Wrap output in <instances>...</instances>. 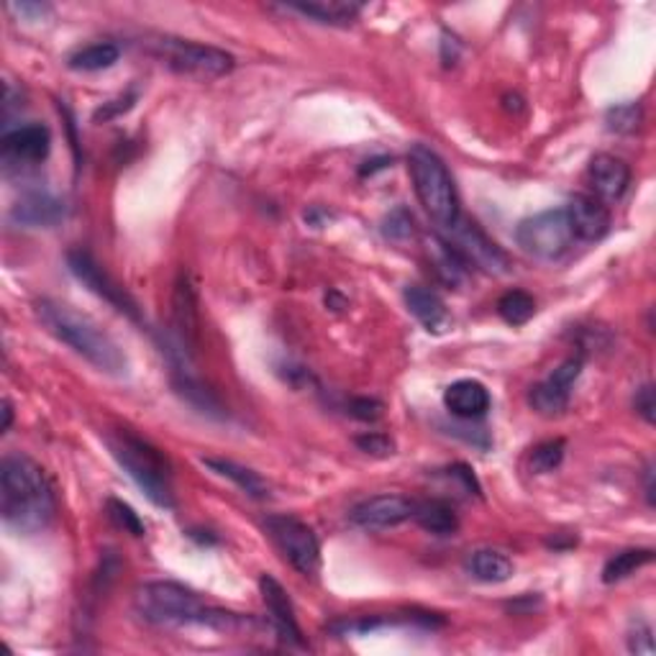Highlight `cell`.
Returning <instances> with one entry per match:
<instances>
[{
    "instance_id": "29",
    "label": "cell",
    "mask_w": 656,
    "mask_h": 656,
    "mask_svg": "<svg viewBox=\"0 0 656 656\" xmlns=\"http://www.w3.org/2000/svg\"><path fill=\"white\" fill-rule=\"evenodd\" d=\"M564 452H567L564 439H552V441H544V444H539L531 452V462H529L533 475H548V472H554L562 464Z\"/></svg>"
},
{
    "instance_id": "20",
    "label": "cell",
    "mask_w": 656,
    "mask_h": 656,
    "mask_svg": "<svg viewBox=\"0 0 656 656\" xmlns=\"http://www.w3.org/2000/svg\"><path fill=\"white\" fill-rule=\"evenodd\" d=\"M11 218L29 228H49L65 218V203L49 193H29L13 205Z\"/></svg>"
},
{
    "instance_id": "2",
    "label": "cell",
    "mask_w": 656,
    "mask_h": 656,
    "mask_svg": "<svg viewBox=\"0 0 656 656\" xmlns=\"http://www.w3.org/2000/svg\"><path fill=\"white\" fill-rule=\"evenodd\" d=\"M36 318L42 320V326L47 328L52 337L70 347L75 354L93 364L95 370L113 377H124L128 372V360L121 352V347L86 313L75 310L67 303L44 297V301L36 303Z\"/></svg>"
},
{
    "instance_id": "1",
    "label": "cell",
    "mask_w": 656,
    "mask_h": 656,
    "mask_svg": "<svg viewBox=\"0 0 656 656\" xmlns=\"http://www.w3.org/2000/svg\"><path fill=\"white\" fill-rule=\"evenodd\" d=\"M0 513L11 531L24 536L42 533L55 521V490L32 456L16 452L0 464Z\"/></svg>"
},
{
    "instance_id": "6",
    "label": "cell",
    "mask_w": 656,
    "mask_h": 656,
    "mask_svg": "<svg viewBox=\"0 0 656 656\" xmlns=\"http://www.w3.org/2000/svg\"><path fill=\"white\" fill-rule=\"evenodd\" d=\"M147 47L159 63L180 75H190V78L213 80L234 70V57L211 44L178 39V36H157Z\"/></svg>"
},
{
    "instance_id": "22",
    "label": "cell",
    "mask_w": 656,
    "mask_h": 656,
    "mask_svg": "<svg viewBox=\"0 0 656 656\" xmlns=\"http://www.w3.org/2000/svg\"><path fill=\"white\" fill-rule=\"evenodd\" d=\"M467 572L477 583L500 585L513 577L516 567L510 562V556L498 552V548H477V552L467 556Z\"/></svg>"
},
{
    "instance_id": "4",
    "label": "cell",
    "mask_w": 656,
    "mask_h": 656,
    "mask_svg": "<svg viewBox=\"0 0 656 656\" xmlns=\"http://www.w3.org/2000/svg\"><path fill=\"white\" fill-rule=\"evenodd\" d=\"M113 460L121 464V470L134 479L136 487L155 502L157 508L172 510L174 508V490H172V467L167 456L159 452L147 439L136 437L128 429H113L105 433Z\"/></svg>"
},
{
    "instance_id": "23",
    "label": "cell",
    "mask_w": 656,
    "mask_h": 656,
    "mask_svg": "<svg viewBox=\"0 0 656 656\" xmlns=\"http://www.w3.org/2000/svg\"><path fill=\"white\" fill-rule=\"evenodd\" d=\"M203 464L211 472H216L218 477L231 479V483L236 487H239V490L244 495H249V498H255V500H267V498H270V485H267L264 479L259 477L255 470L241 467V464H236L231 460H216V456H205Z\"/></svg>"
},
{
    "instance_id": "32",
    "label": "cell",
    "mask_w": 656,
    "mask_h": 656,
    "mask_svg": "<svg viewBox=\"0 0 656 656\" xmlns=\"http://www.w3.org/2000/svg\"><path fill=\"white\" fill-rule=\"evenodd\" d=\"M383 234L387 236L391 241H406L410 236L416 234V224H414V216L406 208H398L393 211L391 216L385 218V226H383Z\"/></svg>"
},
{
    "instance_id": "38",
    "label": "cell",
    "mask_w": 656,
    "mask_h": 656,
    "mask_svg": "<svg viewBox=\"0 0 656 656\" xmlns=\"http://www.w3.org/2000/svg\"><path fill=\"white\" fill-rule=\"evenodd\" d=\"M11 11L13 13H19V16H24V19H42V16H47L49 13V5H42V3H13L11 5Z\"/></svg>"
},
{
    "instance_id": "37",
    "label": "cell",
    "mask_w": 656,
    "mask_h": 656,
    "mask_svg": "<svg viewBox=\"0 0 656 656\" xmlns=\"http://www.w3.org/2000/svg\"><path fill=\"white\" fill-rule=\"evenodd\" d=\"M352 416L362 418V421H377V418L383 416V403L367 400V398L354 400L352 403Z\"/></svg>"
},
{
    "instance_id": "33",
    "label": "cell",
    "mask_w": 656,
    "mask_h": 656,
    "mask_svg": "<svg viewBox=\"0 0 656 656\" xmlns=\"http://www.w3.org/2000/svg\"><path fill=\"white\" fill-rule=\"evenodd\" d=\"M357 446H360L362 452L375 454V456H387L395 452L393 439L385 437V433H377V431H370V433H364V437H357Z\"/></svg>"
},
{
    "instance_id": "18",
    "label": "cell",
    "mask_w": 656,
    "mask_h": 656,
    "mask_svg": "<svg viewBox=\"0 0 656 656\" xmlns=\"http://www.w3.org/2000/svg\"><path fill=\"white\" fill-rule=\"evenodd\" d=\"M444 406L449 414L462 418V421H475L490 410V393L477 380H456L446 387Z\"/></svg>"
},
{
    "instance_id": "8",
    "label": "cell",
    "mask_w": 656,
    "mask_h": 656,
    "mask_svg": "<svg viewBox=\"0 0 656 656\" xmlns=\"http://www.w3.org/2000/svg\"><path fill=\"white\" fill-rule=\"evenodd\" d=\"M264 529L285 556V562L303 577H316L320 572V544L308 523L293 516H270Z\"/></svg>"
},
{
    "instance_id": "14",
    "label": "cell",
    "mask_w": 656,
    "mask_h": 656,
    "mask_svg": "<svg viewBox=\"0 0 656 656\" xmlns=\"http://www.w3.org/2000/svg\"><path fill=\"white\" fill-rule=\"evenodd\" d=\"M52 134L44 124H26L5 132L3 136V162L9 167H34L49 157Z\"/></svg>"
},
{
    "instance_id": "39",
    "label": "cell",
    "mask_w": 656,
    "mask_h": 656,
    "mask_svg": "<svg viewBox=\"0 0 656 656\" xmlns=\"http://www.w3.org/2000/svg\"><path fill=\"white\" fill-rule=\"evenodd\" d=\"M11 421H13V408L9 400H3V431L11 429Z\"/></svg>"
},
{
    "instance_id": "26",
    "label": "cell",
    "mask_w": 656,
    "mask_h": 656,
    "mask_svg": "<svg viewBox=\"0 0 656 656\" xmlns=\"http://www.w3.org/2000/svg\"><path fill=\"white\" fill-rule=\"evenodd\" d=\"M118 57H121V49L116 44L95 42L78 52H72L70 59H67V65H70V70L75 72H101L116 65Z\"/></svg>"
},
{
    "instance_id": "21",
    "label": "cell",
    "mask_w": 656,
    "mask_h": 656,
    "mask_svg": "<svg viewBox=\"0 0 656 656\" xmlns=\"http://www.w3.org/2000/svg\"><path fill=\"white\" fill-rule=\"evenodd\" d=\"M285 11L301 13V16L316 21V24L349 26L362 13V5L347 3V0H308V3H290L285 5Z\"/></svg>"
},
{
    "instance_id": "11",
    "label": "cell",
    "mask_w": 656,
    "mask_h": 656,
    "mask_svg": "<svg viewBox=\"0 0 656 656\" xmlns=\"http://www.w3.org/2000/svg\"><path fill=\"white\" fill-rule=\"evenodd\" d=\"M172 326L182 357L195 354L201 344V303L190 274L182 270L172 290Z\"/></svg>"
},
{
    "instance_id": "30",
    "label": "cell",
    "mask_w": 656,
    "mask_h": 656,
    "mask_svg": "<svg viewBox=\"0 0 656 656\" xmlns=\"http://www.w3.org/2000/svg\"><path fill=\"white\" fill-rule=\"evenodd\" d=\"M641 118H644V113H641L638 103H621L608 111L606 124L608 132L613 134H633L641 126Z\"/></svg>"
},
{
    "instance_id": "25",
    "label": "cell",
    "mask_w": 656,
    "mask_h": 656,
    "mask_svg": "<svg viewBox=\"0 0 656 656\" xmlns=\"http://www.w3.org/2000/svg\"><path fill=\"white\" fill-rule=\"evenodd\" d=\"M414 521L421 525L423 531L433 533V536H454L460 529V518H456L454 508L446 500H421L416 502Z\"/></svg>"
},
{
    "instance_id": "17",
    "label": "cell",
    "mask_w": 656,
    "mask_h": 656,
    "mask_svg": "<svg viewBox=\"0 0 656 656\" xmlns=\"http://www.w3.org/2000/svg\"><path fill=\"white\" fill-rule=\"evenodd\" d=\"M587 178H590L595 197H600L602 203H615L631 185V167L621 157L595 155L587 167Z\"/></svg>"
},
{
    "instance_id": "34",
    "label": "cell",
    "mask_w": 656,
    "mask_h": 656,
    "mask_svg": "<svg viewBox=\"0 0 656 656\" xmlns=\"http://www.w3.org/2000/svg\"><path fill=\"white\" fill-rule=\"evenodd\" d=\"M633 406H636V414L644 418L646 423H654L656 418V400H654V387L644 385L636 391V398H633Z\"/></svg>"
},
{
    "instance_id": "10",
    "label": "cell",
    "mask_w": 656,
    "mask_h": 656,
    "mask_svg": "<svg viewBox=\"0 0 656 656\" xmlns=\"http://www.w3.org/2000/svg\"><path fill=\"white\" fill-rule=\"evenodd\" d=\"M67 267H70V272L82 282V285H86L90 290V293H95L98 297H103V301L109 303L111 308H116L118 313H124V316L132 318V320H142L139 303H136L134 297L128 295L126 290L121 287L118 282L113 280L111 274L105 272L103 267L95 262L93 257L88 255V251L72 249L70 255H67Z\"/></svg>"
},
{
    "instance_id": "12",
    "label": "cell",
    "mask_w": 656,
    "mask_h": 656,
    "mask_svg": "<svg viewBox=\"0 0 656 656\" xmlns=\"http://www.w3.org/2000/svg\"><path fill=\"white\" fill-rule=\"evenodd\" d=\"M579 375H583V360H579V357H572V360L562 362L544 383L531 387L529 403L533 410L548 418L564 414L569 406L572 387H575Z\"/></svg>"
},
{
    "instance_id": "28",
    "label": "cell",
    "mask_w": 656,
    "mask_h": 656,
    "mask_svg": "<svg viewBox=\"0 0 656 656\" xmlns=\"http://www.w3.org/2000/svg\"><path fill=\"white\" fill-rule=\"evenodd\" d=\"M498 313L506 324L523 326L529 324L533 313H536V301H533L529 293H523V290H508L498 301Z\"/></svg>"
},
{
    "instance_id": "3",
    "label": "cell",
    "mask_w": 656,
    "mask_h": 656,
    "mask_svg": "<svg viewBox=\"0 0 656 656\" xmlns=\"http://www.w3.org/2000/svg\"><path fill=\"white\" fill-rule=\"evenodd\" d=\"M134 608L142 621L151 625H211L218 631L244 625L241 615L205 606L201 595L178 583L142 585L134 595Z\"/></svg>"
},
{
    "instance_id": "24",
    "label": "cell",
    "mask_w": 656,
    "mask_h": 656,
    "mask_svg": "<svg viewBox=\"0 0 656 656\" xmlns=\"http://www.w3.org/2000/svg\"><path fill=\"white\" fill-rule=\"evenodd\" d=\"M429 259H431L433 270H437L441 282H446L449 287L464 285V280H467V272H470V264L464 262L460 255H456V249L446 239H441V236H431Z\"/></svg>"
},
{
    "instance_id": "9",
    "label": "cell",
    "mask_w": 656,
    "mask_h": 656,
    "mask_svg": "<svg viewBox=\"0 0 656 656\" xmlns=\"http://www.w3.org/2000/svg\"><path fill=\"white\" fill-rule=\"evenodd\" d=\"M449 231H452V236H449L446 241L452 244L456 255H460L470 267H477V270H483L487 274L510 272V257L475 224V220L460 218L452 228H449Z\"/></svg>"
},
{
    "instance_id": "35",
    "label": "cell",
    "mask_w": 656,
    "mask_h": 656,
    "mask_svg": "<svg viewBox=\"0 0 656 656\" xmlns=\"http://www.w3.org/2000/svg\"><path fill=\"white\" fill-rule=\"evenodd\" d=\"M134 103H136V95H134V93L121 95V98H116V101L103 103V109H101V111H95V116H93V118H95V121H111V118L121 116V113L132 111V109H134Z\"/></svg>"
},
{
    "instance_id": "27",
    "label": "cell",
    "mask_w": 656,
    "mask_h": 656,
    "mask_svg": "<svg viewBox=\"0 0 656 656\" xmlns=\"http://www.w3.org/2000/svg\"><path fill=\"white\" fill-rule=\"evenodd\" d=\"M652 562H654L652 548H625V552H618L606 562V567H602V583L606 585L623 583V579L636 575L638 569H644L646 564Z\"/></svg>"
},
{
    "instance_id": "13",
    "label": "cell",
    "mask_w": 656,
    "mask_h": 656,
    "mask_svg": "<svg viewBox=\"0 0 656 656\" xmlns=\"http://www.w3.org/2000/svg\"><path fill=\"white\" fill-rule=\"evenodd\" d=\"M416 513V500L406 495H375V498L362 500L352 508V523L362 531H387L398 529Z\"/></svg>"
},
{
    "instance_id": "5",
    "label": "cell",
    "mask_w": 656,
    "mask_h": 656,
    "mask_svg": "<svg viewBox=\"0 0 656 656\" xmlns=\"http://www.w3.org/2000/svg\"><path fill=\"white\" fill-rule=\"evenodd\" d=\"M408 172L418 201H421L433 224L452 228L462 218V211L452 172L446 170L444 159L423 144H416L408 155Z\"/></svg>"
},
{
    "instance_id": "7",
    "label": "cell",
    "mask_w": 656,
    "mask_h": 656,
    "mask_svg": "<svg viewBox=\"0 0 656 656\" xmlns=\"http://www.w3.org/2000/svg\"><path fill=\"white\" fill-rule=\"evenodd\" d=\"M516 241L529 257L541 259V262H556V259H562L572 249L575 234H572L564 208L541 211L536 216L518 224Z\"/></svg>"
},
{
    "instance_id": "15",
    "label": "cell",
    "mask_w": 656,
    "mask_h": 656,
    "mask_svg": "<svg viewBox=\"0 0 656 656\" xmlns=\"http://www.w3.org/2000/svg\"><path fill=\"white\" fill-rule=\"evenodd\" d=\"M564 213H567V220L572 226V234H575V239L600 241L606 239L610 231V211L600 197L587 193L572 195Z\"/></svg>"
},
{
    "instance_id": "19",
    "label": "cell",
    "mask_w": 656,
    "mask_h": 656,
    "mask_svg": "<svg viewBox=\"0 0 656 656\" xmlns=\"http://www.w3.org/2000/svg\"><path fill=\"white\" fill-rule=\"evenodd\" d=\"M403 297H406L408 310L414 313L418 324L429 333H444L446 328L452 326V316H449L444 301H441L433 290L421 285H408Z\"/></svg>"
},
{
    "instance_id": "36",
    "label": "cell",
    "mask_w": 656,
    "mask_h": 656,
    "mask_svg": "<svg viewBox=\"0 0 656 656\" xmlns=\"http://www.w3.org/2000/svg\"><path fill=\"white\" fill-rule=\"evenodd\" d=\"M629 648L633 654H654L652 629L646 623H638L636 631L629 633Z\"/></svg>"
},
{
    "instance_id": "31",
    "label": "cell",
    "mask_w": 656,
    "mask_h": 656,
    "mask_svg": "<svg viewBox=\"0 0 656 656\" xmlns=\"http://www.w3.org/2000/svg\"><path fill=\"white\" fill-rule=\"evenodd\" d=\"M105 508H109L111 521L116 523L118 529H124L126 533H132V536H144V533H147V529H144V523H142L139 513H134V508H132V506H126L124 500L111 498L109 502H105Z\"/></svg>"
},
{
    "instance_id": "16",
    "label": "cell",
    "mask_w": 656,
    "mask_h": 656,
    "mask_svg": "<svg viewBox=\"0 0 656 656\" xmlns=\"http://www.w3.org/2000/svg\"><path fill=\"white\" fill-rule=\"evenodd\" d=\"M259 592H262L267 613H270V621L274 629H278L280 636L293 646H305L303 631H301V625H297V618H295L293 600L287 598L285 587H282L274 577L262 575V579H259Z\"/></svg>"
}]
</instances>
